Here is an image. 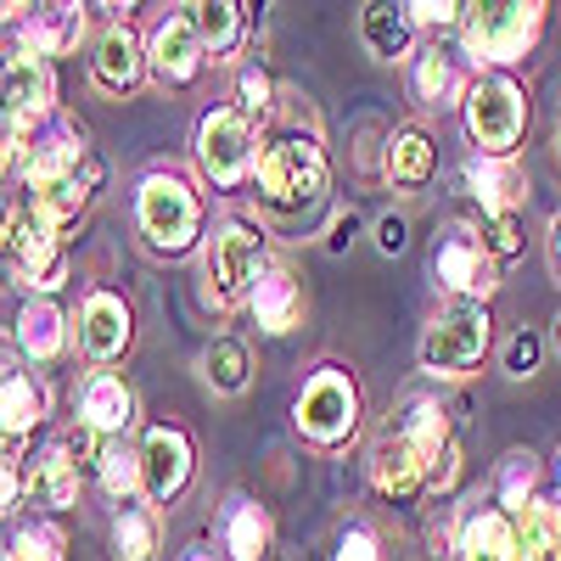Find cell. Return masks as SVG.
Returning <instances> with one entry per match:
<instances>
[{
    "mask_svg": "<svg viewBox=\"0 0 561 561\" xmlns=\"http://www.w3.org/2000/svg\"><path fill=\"white\" fill-rule=\"evenodd\" d=\"M377 248H382V253H399V248H404V219H399V214H388V219L377 225Z\"/></svg>",
    "mask_w": 561,
    "mask_h": 561,
    "instance_id": "b9f144b4",
    "label": "cell"
},
{
    "mask_svg": "<svg viewBox=\"0 0 561 561\" xmlns=\"http://www.w3.org/2000/svg\"><path fill=\"white\" fill-rule=\"evenodd\" d=\"M96 185H102V158L90 152V158H84L79 169H68V174L28 180V214H34L39 225L62 230V225H73V219L90 208V197H96Z\"/></svg>",
    "mask_w": 561,
    "mask_h": 561,
    "instance_id": "8fae6325",
    "label": "cell"
},
{
    "mask_svg": "<svg viewBox=\"0 0 561 561\" xmlns=\"http://www.w3.org/2000/svg\"><path fill=\"white\" fill-rule=\"evenodd\" d=\"M550 264H556V275H561V214H556V225H550Z\"/></svg>",
    "mask_w": 561,
    "mask_h": 561,
    "instance_id": "ee69618b",
    "label": "cell"
},
{
    "mask_svg": "<svg viewBox=\"0 0 561 561\" xmlns=\"http://www.w3.org/2000/svg\"><path fill=\"white\" fill-rule=\"evenodd\" d=\"M410 23H415V28H455V23H460V7H449V0H438V7H433V0H415Z\"/></svg>",
    "mask_w": 561,
    "mask_h": 561,
    "instance_id": "8d00e7d4",
    "label": "cell"
},
{
    "mask_svg": "<svg viewBox=\"0 0 561 561\" xmlns=\"http://www.w3.org/2000/svg\"><path fill=\"white\" fill-rule=\"evenodd\" d=\"M51 102H57V79H51V62L34 57V51H18L0 62V118L12 129H28L39 118H51Z\"/></svg>",
    "mask_w": 561,
    "mask_h": 561,
    "instance_id": "30bf717a",
    "label": "cell"
},
{
    "mask_svg": "<svg viewBox=\"0 0 561 561\" xmlns=\"http://www.w3.org/2000/svg\"><path fill=\"white\" fill-rule=\"evenodd\" d=\"M135 421V393L124 377H113V370H96L84 388H79V427L90 438H124Z\"/></svg>",
    "mask_w": 561,
    "mask_h": 561,
    "instance_id": "9a60e30c",
    "label": "cell"
},
{
    "mask_svg": "<svg viewBox=\"0 0 561 561\" xmlns=\"http://www.w3.org/2000/svg\"><path fill=\"white\" fill-rule=\"evenodd\" d=\"M325 180H332V163H325L320 140L304 135V129H275L264 147H259V169H253V185L259 197L275 208V214H304L325 197Z\"/></svg>",
    "mask_w": 561,
    "mask_h": 561,
    "instance_id": "6da1fadb",
    "label": "cell"
},
{
    "mask_svg": "<svg viewBox=\"0 0 561 561\" xmlns=\"http://www.w3.org/2000/svg\"><path fill=\"white\" fill-rule=\"evenodd\" d=\"M466 192L483 203V219H500V214L523 208L528 174H523L517 158H472V163H466Z\"/></svg>",
    "mask_w": 561,
    "mask_h": 561,
    "instance_id": "2e32d148",
    "label": "cell"
},
{
    "mask_svg": "<svg viewBox=\"0 0 561 561\" xmlns=\"http://www.w3.org/2000/svg\"><path fill=\"white\" fill-rule=\"evenodd\" d=\"M433 169H438V147H433L421 129H399V135L388 140V180H399V185H427Z\"/></svg>",
    "mask_w": 561,
    "mask_h": 561,
    "instance_id": "83f0119b",
    "label": "cell"
},
{
    "mask_svg": "<svg viewBox=\"0 0 561 561\" xmlns=\"http://www.w3.org/2000/svg\"><path fill=\"white\" fill-rule=\"evenodd\" d=\"M7 253H12V270L28 280V287H62V248H57V230L51 225H39L28 208L23 214H12V242H7Z\"/></svg>",
    "mask_w": 561,
    "mask_h": 561,
    "instance_id": "5bb4252c",
    "label": "cell"
},
{
    "mask_svg": "<svg viewBox=\"0 0 561 561\" xmlns=\"http://www.w3.org/2000/svg\"><path fill=\"white\" fill-rule=\"evenodd\" d=\"M79 343L90 359H118L129 348V304L113 293H90L79 309Z\"/></svg>",
    "mask_w": 561,
    "mask_h": 561,
    "instance_id": "d6986e66",
    "label": "cell"
},
{
    "mask_svg": "<svg viewBox=\"0 0 561 561\" xmlns=\"http://www.w3.org/2000/svg\"><path fill=\"white\" fill-rule=\"evenodd\" d=\"M489 253L494 259H517L523 253V219L517 214H500V219H489Z\"/></svg>",
    "mask_w": 561,
    "mask_h": 561,
    "instance_id": "e575fe53",
    "label": "cell"
},
{
    "mask_svg": "<svg viewBox=\"0 0 561 561\" xmlns=\"http://www.w3.org/2000/svg\"><path fill=\"white\" fill-rule=\"evenodd\" d=\"M225 550L237 561H259L270 550V511L253 500H237L225 511Z\"/></svg>",
    "mask_w": 561,
    "mask_h": 561,
    "instance_id": "f1b7e54d",
    "label": "cell"
},
{
    "mask_svg": "<svg viewBox=\"0 0 561 561\" xmlns=\"http://www.w3.org/2000/svg\"><path fill=\"white\" fill-rule=\"evenodd\" d=\"M270 107V79H264V68H248L242 73V113L253 118V113H264Z\"/></svg>",
    "mask_w": 561,
    "mask_h": 561,
    "instance_id": "ab89813d",
    "label": "cell"
},
{
    "mask_svg": "<svg viewBox=\"0 0 561 561\" xmlns=\"http://www.w3.org/2000/svg\"><path fill=\"white\" fill-rule=\"evenodd\" d=\"M96 472H102V489H107L113 500H129V494L140 489V449H129L124 438H102Z\"/></svg>",
    "mask_w": 561,
    "mask_h": 561,
    "instance_id": "4dcf8cb0",
    "label": "cell"
},
{
    "mask_svg": "<svg viewBox=\"0 0 561 561\" xmlns=\"http://www.w3.org/2000/svg\"><path fill=\"white\" fill-rule=\"evenodd\" d=\"M427 472H433V466L421 460L404 438H393V433H382L377 449H370V483H377L393 505H410L421 489H427Z\"/></svg>",
    "mask_w": 561,
    "mask_h": 561,
    "instance_id": "e0dca14e",
    "label": "cell"
},
{
    "mask_svg": "<svg viewBox=\"0 0 561 561\" xmlns=\"http://www.w3.org/2000/svg\"><path fill=\"white\" fill-rule=\"evenodd\" d=\"M511 550H517L511 511H472V517L460 523V539H455L460 561H511Z\"/></svg>",
    "mask_w": 561,
    "mask_h": 561,
    "instance_id": "603a6c76",
    "label": "cell"
},
{
    "mask_svg": "<svg viewBox=\"0 0 561 561\" xmlns=\"http://www.w3.org/2000/svg\"><path fill=\"white\" fill-rule=\"evenodd\" d=\"M248 348L237 343V337H219L208 354H203V377L219 388V393H242L248 388Z\"/></svg>",
    "mask_w": 561,
    "mask_h": 561,
    "instance_id": "1f68e13d",
    "label": "cell"
},
{
    "mask_svg": "<svg viewBox=\"0 0 561 561\" xmlns=\"http://www.w3.org/2000/svg\"><path fill=\"white\" fill-rule=\"evenodd\" d=\"M113 550L118 561H152L158 556V517L147 505H124L113 523Z\"/></svg>",
    "mask_w": 561,
    "mask_h": 561,
    "instance_id": "f546056e",
    "label": "cell"
},
{
    "mask_svg": "<svg viewBox=\"0 0 561 561\" xmlns=\"http://www.w3.org/2000/svg\"><path fill=\"white\" fill-rule=\"evenodd\" d=\"M500 500L511 505V517H517L523 505H534V455H505V466H500Z\"/></svg>",
    "mask_w": 561,
    "mask_h": 561,
    "instance_id": "836d02e7",
    "label": "cell"
},
{
    "mask_svg": "<svg viewBox=\"0 0 561 561\" xmlns=\"http://www.w3.org/2000/svg\"><path fill=\"white\" fill-rule=\"evenodd\" d=\"M523 124H528V96L517 79L505 73H489L466 90V135L483 147V158H511L523 140Z\"/></svg>",
    "mask_w": 561,
    "mask_h": 561,
    "instance_id": "5b68a950",
    "label": "cell"
},
{
    "mask_svg": "<svg viewBox=\"0 0 561 561\" xmlns=\"http://www.w3.org/2000/svg\"><path fill=\"white\" fill-rule=\"evenodd\" d=\"M147 51H140V39L129 34V23H113L96 45V57H90V73H96V84L107 90V96H129V90L147 79Z\"/></svg>",
    "mask_w": 561,
    "mask_h": 561,
    "instance_id": "ac0fdd59",
    "label": "cell"
},
{
    "mask_svg": "<svg viewBox=\"0 0 561 561\" xmlns=\"http://www.w3.org/2000/svg\"><path fill=\"white\" fill-rule=\"evenodd\" d=\"M460 45L478 62H517L534 51V39L545 34V7L539 0H478L460 7Z\"/></svg>",
    "mask_w": 561,
    "mask_h": 561,
    "instance_id": "7a4b0ae2",
    "label": "cell"
},
{
    "mask_svg": "<svg viewBox=\"0 0 561 561\" xmlns=\"http://www.w3.org/2000/svg\"><path fill=\"white\" fill-rule=\"evenodd\" d=\"M298 433L309 444H343L359 421V388L348 370H314L298 393Z\"/></svg>",
    "mask_w": 561,
    "mask_h": 561,
    "instance_id": "9c48e42d",
    "label": "cell"
},
{
    "mask_svg": "<svg viewBox=\"0 0 561 561\" xmlns=\"http://www.w3.org/2000/svg\"><path fill=\"white\" fill-rule=\"evenodd\" d=\"M23 147H18V129L7 124V118H0V174H7L12 169V158H18Z\"/></svg>",
    "mask_w": 561,
    "mask_h": 561,
    "instance_id": "7bdbcfd3",
    "label": "cell"
},
{
    "mask_svg": "<svg viewBox=\"0 0 561 561\" xmlns=\"http://www.w3.org/2000/svg\"><path fill=\"white\" fill-rule=\"evenodd\" d=\"M28 494L34 505L45 511H68L79 500V460L68 444H51V449H39L34 466H28Z\"/></svg>",
    "mask_w": 561,
    "mask_h": 561,
    "instance_id": "ffe728a7",
    "label": "cell"
},
{
    "mask_svg": "<svg viewBox=\"0 0 561 561\" xmlns=\"http://www.w3.org/2000/svg\"><path fill=\"white\" fill-rule=\"evenodd\" d=\"M23 34H28V51L34 57H68L73 45H79V34H84V7H34L28 12V23H23Z\"/></svg>",
    "mask_w": 561,
    "mask_h": 561,
    "instance_id": "cb8c5ba5",
    "label": "cell"
},
{
    "mask_svg": "<svg viewBox=\"0 0 561 561\" xmlns=\"http://www.w3.org/2000/svg\"><path fill=\"white\" fill-rule=\"evenodd\" d=\"M0 561H62V534L51 523H23Z\"/></svg>",
    "mask_w": 561,
    "mask_h": 561,
    "instance_id": "d6a6232c",
    "label": "cell"
},
{
    "mask_svg": "<svg viewBox=\"0 0 561 561\" xmlns=\"http://www.w3.org/2000/svg\"><path fill=\"white\" fill-rule=\"evenodd\" d=\"M135 219H140V237H147L152 253L180 259V253L197 248L203 203H197V192L180 174H147L140 180V197H135Z\"/></svg>",
    "mask_w": 561,
    "mask_h": 561,
    "instance_id": "3957f363",
    "label": "cell"
},
{
    "mask_svg": "<svg viewBox=\"0 0 561 561\" xmlns=\"http://www.w3.org/2000/svg\"><path fill=\"white\" fill-rule=\"evenodd\" d=\"M359 34H365V45H370L377 57L399 62V57L410 51V39H415L410 7H388V0H377V7H365V18H359Z\"/></svg>",
    "mask_w": 561,
    "mask_h": 561,
    "instance_id": "d4e9b609",
    "label": "cell"
},
{
    "mask_svg": "<svg viewBox=\"0 0 561 561\" xmlns=\"http://www.w3.org/2000/svg\"><path fill=\"white\" fill-rule=\"evenodd\" d=\"M185 483H192V438L180 427H152L140 438V489L169 505Z\"/></svg>",
    "mask_w": 561,
    "mask_h": 561,
    "instance_id": "7c38bea8",
    "label": "cell"
},
{
    "mask_svg": "<svg viewBox=\"0 0 561 561\" xmlns=\"http://www.w3.org/2000/svg\"><path fill=\"white\" fill-rule=\"evenodd\" d=\"M455 472H460V449L449 444V449H444V455L433 460V472H427V483H433V489H449V483H455Z\"/></svg>",
    "mask_w": 561,
    "mask_h": 561,
    "instance_id": "60d3db41",
    "label": "cell"
},
{
    "mask_svg": "<svg viewBox=\"0 0 561 561\" xmlns=\"http://www.w3.org/2000/svg\"><path fill=\"white\" fill-rule=\"evenodd\" d=\"M556 561H561V550H556Z\"/></svg>",
    "mask_w": 561,
    "mask_h": 561,
    "instance_id": "c3c4849f",
    "label": "cell"
},
{
    "mask_svg": "<svg viewBox=\"0 0 561 561\" xmlns=\"http://www.w3.org/2000/svg\"><path fill=\"white\" fill-rule=\"evenodd\" d=\"M18 343H23V354H34V359H57V354H62V343H68L62 309H57L51 298L23 304V314H18Z\"/></svg>",
    "mask_w": 561,
    "mask_h": 561,
    "instance_id": "484cf974",
    "label": "cell"
},
{
    "mask_svg": "<svg viewBox=\"0 0 561 561\" xmlns=\"http://www.w3.org/2000/svg\"><path fill=\"white\" fill-rule=\"evenodd\" d=\"M185 561H214V556H208V550H192V556H185Z\"/></svg>",
    "mask_w": 561,
    "mask_h": 561,
    "instance_id": "bcb514c9",
    "label": "cell"
},
{
    "mask_svg": "<svg viewBox=\"0 0 561 561\" xmlns=\"http://www.w3.org/2000/svg\"><path fill=\"white\" fill-rule=\"evenodd\" d=\"M534 365H539V337L534 332H517V337H511V348H505V370H511V377H528Z\"/></svg>",
    "mask_w": 561,
    "mask_h": 561,
    "instance_id": "74e56055",
    "label": "cell"
},
{
    "mask_svg": "<svg viewBox=\"0 0 561 561\" xmlns=\"http://www.w3.org/2000/svg\"><path fill=\"white\" fill-rule=\"evenodd\" d=\"M337 561H382L377 534H370V528H348V534H343V545H337Z\"/></svg>",
    "mask_w": 561,
    "mask_h": 561,
    "instance_id": "f35d334b",
    "label": "cell"
},
{
    "mask_svg": "<svg viewBox=\"0 0 561 561\" xmlns=\"http://www.w3.org/2000/svg\"><path fill=\"white\" fill-rule=\"evenodd\" d=\"M147 62H152V73H158L163 84H174V90L197 84V73H203L208 51H203V39H197L192 18H185V12H169V18H163V23L152 28Z\"/></svg>",
    "mask_w": 561,
    "mask_h": 561,
    "instance_id": "4fadbf2b",
    "label": "cell"
},
{
    "mask_svg": "<svg viewBox=\"0 0 561 561\" xmlns=\"http://www.w3.org/2000/svg\"><path fill=\"white\" fill-rule=\"evenodd\" d=\"M23 494H28V472L18 460H0V517H12Z\"/></svg>",
    "mask_w": 561,
    "mask_h": 561,
    "instance_id": "d590c367",
    "label": "cell"
},
{
    "mask_svg": "<svg viewBox=\"0 0 561 561\" xmlns=\"http://www.w3.org/2000/svg\"><path fill=\"white\" fill-rule=\"evenodd\" d=\"M433 275L460 304H483L500 287V259L489 253V242L472 225H449L438 237V248H433Z\"/></svg>",
    "mask_w": 561,
    "mask_h": 561,
    "instance_id": "ba28073f",
    "label": "cell"
},
{
    "mask_svg": "<svg viewBox=\"0 0 561 561\" xmlns=\"http://www.w3.org/2000/svg\"><path fill=\"white\" fill-rule=\"evenodd\" d=\"M253 320L264 325V332H293L298 325V314H304V293H298V280H293V270H264L259 280H253Z\"/></svg>",
    "mask_w": 561,
    "mask_h": 561,
    "instance_id": "44dd1931",
    "label": "cell"
},
{
    "mask_svg": "<svg viewBox=\"0 0 561 561\" xmlns=\"http://www.w3.org/2000/svg\"><path fill=\"white\" fill-rule=\"evenodd\" d=\"M489 309L483 304H449L433 325L427 337H421V365L433 370V377H460V370H472L483 354H489Z\"/></svg>",
    "mask_w": 561,
    "mask_h": 561,
    "instance_id": "8992f818",
    "label": "cell"
},
{
    "mask_svg": "<svg viewBox=\"0 0 561 561\" xmlns=\"http://www.w3.org/2000/svg\"><path fill=\"white\" fill-rule=\"evenodd\" d=\"M7 242H12V214L0 208V248H7Z\"/></svg>",
    "mask_w": 561,
    "mask_h": 561,
    "instance_id": "f6af8a7d",
    "label": "cell"
},
{
    "mask_svg": "<svg viewBox=\"0 0 561 561\" xmlns=\"http://www.w3.org/2000/svg\"><path fill=\"white\" fill-rule=\"evenodd\" d=\"M556 348H561V320H556Z\"/></svg>",
    "mask_w": 561,
    "mask_h": 561,
    "instance_id": "7dc6e473",
    "label": "cell"
},
{
    "mask_svg": "<svg viewBox=\"0 0 561 561\" xmlns=\"http://www.w3.org/2000/svg\"><path fill=\"white\" fill-rule=\"evenodd\" d=\"M259 264H264V230L242 214H230L208 242V293H214V304L230 309L242 293H253V280L264 275Z\"/></svg>",
    "mask_w": 561,
    "mask_h": 561,
    "instance_id": "52a82bcc",
    "label": "cell"
},
{
    "mask_svg": "<svg viewBox=\"0 0 561 561\" xmlns=\"http://www.w3.org/2000/svg\"><path fill=\"white\" fill-rule=\"evenodd\" d=\"M415 96L427 107H449L460 96V57L444 51V45H427L415 57Z\"/></svg>",
    "mask_w": 561,
    "mask_h": 561,
    "instance_id": "4316f807",
    "label": "cell"
},
{
    "mask_svg": "<svg viewBox=\"0 0 561 561\" xmlns=\"http://www.w3.org/2000/svg\"><path fill=\"white\" fill-rule=\"evenodd\" d=\"M248 12L253 7H242V0H203V7H185V18H192V28H197L208 57H230V51H237L242 34H248Z\"/></svg>",
    "mask_w": 561,
    "mask_h": 561,
    "instance_id": "7402d4cb",
    "label": "cell"
},
{
    "mask_svg": "<svg viewBox=\"0 0 561 561\" xmlns=\"http://www.w3.org/2000/svg\"><path fill=\"white\" fill-rule=\"evenodd\" d=\"M197 163L219 192H242L259 169V140H253V118L242 107H208L197 124Z\"/></svg>",
    "mask_w": 561,
    "mask_h": 561,
    "instance_id": "277c9868",
    "label": "cell"
}]
</instances>
